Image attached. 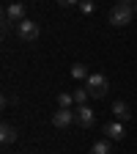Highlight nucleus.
I'll use <instances>...</instances> for the list:
<instances>
[{"label":"nucleus","instance_id":"1","mask_svg":"<svg viewBox=\"0 0 137 154\" xmlns=\"http://www.w3.org/2000/svg\"><path fill=\"white\" fill-rule=\"evenodd\" d=\"M134 17H137L134 14V6H129V3H115L110 8V25L112 28H124V25L132 22Z\"/></svg>","mask_w":137,"mask_h":154},{"label":"nucleus","instance_id":"2","mask_svg":"<svg viewBox=\"0 0 137 154\" xmlns=\"http://www.w3.org/2000/svg\"><path fill=\"white\" fill-rule=\"evenodd\" d=\"M85 88L91 94V99H104L107 91H110V80L104 74H91L88 80H85Z\"/></svg>","mask_w":137,"mask_h":154},{"label":"nucleus","instance_id":"3","mask_svg":"<svg viewBox=\"0 0 137 154\" xmlns=\"http://www.w3.org/2000/svg\"><path fill=\"white\" fill-rule=\"evenodd\" d=\"M38 33H41V28H38L36 19H22V22L16 25V36H19V42H25V44L36 42Z\"/></svg>","mask_w":137,"mask_h":154},{"label":"nucleus","instance_id":"4","mask_svg":"<svg viewBox=\"0 0 137 154\" xmlns=\"http://www.w3.org/2000/svg\"><path fill=\"white\" fill-rule=\"evenodd\" d=\"M74 124H77V127H82V129H91V127L96 124L93 110H91L88 105H77V107H74Z\"/></svg>","mask_w":137,"mask_h":154},{"label":"nucleus","instance_id":"5","mask_svg":"<svg viewBox=\"0 0 137 154\" xmlns=\"http://www.w3.org/2000/svg\"><path fill=\"white\" fill-rule=\"evenodd\" d=\"M3 19H6L8 25H19L22 19H28V17H25V6H22V3H8L6 11H3Z\"/></svg>","mask_w":137,"mask_h":154},{"label":"nucleus","instance_id":"6","mask_svg":"<svg viewBox=\"0 0 137 154\" xmlns=\"http://www.w3.org/2000/svg\"><path fill=\"white\" fill-rule=\"evenodd\" d=\"M52 124H55L58 129H69V127L74 124V107H71V110L58 107V110L52 113Z\"/></svg>","mask_w":137,"mask_h":154},{"label":"nucleus","instance_id":"7","mask_svg":"<svg viewBox=\"0 0 137 154\" xmlns=\"http://www.w3.org/2000/svg\"><path fill=\"white\" fill-rule=\"evenodd\" d=\"M102 132H104L107 140H124V138H126V127H124L121 121H107Z\"/></svg>","mask_w":137,"mask_h":154},{"label":"nucleus","instance_id":"8","mask_svg":"<svg viewBox=\"0 0 137 154\" xmlns=\"http://www.w3.org/2000/svg\"><path fill=\"white\" fill-rule=\"evenodd\" d=\"M16 138H19V129H16L14 124H8V121H3V124H0V140H3V146L16 143Z\"/></svg>","mask_w":137,"mask_h":154},{"label":"nucleus","instance_id":"9","mask_svg":"<svg viewBox=\"0 0 137 154\" xmlns=\"http://www.w3.org/2000/svg\"><path fill=\"white\" fill-rule=\"evenodd\" d=\"M110 110H112V116H115V121H121V124L132 119L129 105H126V102H121V99H118V102H112V107H110Z\"/></svg>","mask_w":137,"mask_h":154},{"label":"nucleus","instance_id":"10","mask_svg":"<svg viewBox=\"0 0 137 154\" xmlns=\"http://www.w3.org/2000/svg\"><path fill=\"white\" fill-rule=\"evenodd\" d=\"M91 154H112V143L104 138V140H96L91 146Z\"/></svg>","mask_w":137,"mask_h":154},{"label":"nucleus","instance_id":"11","mask_svg":"<svg viewBox=\"0 0 137 154\" xmlns=\"http://www.w3.org/2000/svg\"><path fill=\"white\" fill-rule=\"evenodd\" d=\"M71 77H74V80H88L91 72H88L85 63H74V66H71Z\"/></svg>","mask_w":137,"mask_h":154},{"label":"nucleus","instance_id":"12","mask_svg":"<svg viewBox=\"0 0 137 154\" xmlns=\"http://www.w3.org/2000/svg\"><path fill=\"white\" fill-rule=\"evenodd\" d=\"M58 107H63V110L77 107V105H74V96H71V94H66V91H61V94H58Z\"/></svg>","mask_w":137,"mask_h":154},{"label":"nucleus","instance_id":"13","mask_svg":"<svg viewBox=\"0 0 137 154\" xmlns=\"http://www.w3.org/2000/svg\"><path fill=\"white\" fill-rule=\"evenodd\" d=\"M71 96H74V105H85V102L91 99V94H88V88H77V91H74Z\"/></svg>","mask_w":137,"mask_h":154},{"label":"nucleus","instance_id":"14","mask_svg":"<svg viewBox=\"0 0 137 154\" xmlns=\"http://www.w3.org/2000/svg\"><path fill=\"white\" fill-rule=\"evenodd\" d=\"M93 8H96L93 0H82V3H80V11H82V14H93Z\"/></svg>","mask_w":137,"mask_h":154},{"label":"nucleus","instance_id":"15","mask_svg":"<svg viewBox=\"0 0 137 154\" xmlns=\"http://www.w3.org/2000/svg\"><path fill=\"white\" fill-rule=\"evenodd\" d=\"M58 3H61V6H66V8H71V6H80L82 0H58Z\"/></svg>","mask_w":137,"mask_h":154},{"label":"nucleus","instance_id":"16","mask_svg":"<svg viewBox=\"0 0 137 154\" xmlns=\"http://www.w3.org/2000/svg\"><path fill=\"white\" fill-rule=\"evenodd\" d=\"M3 105H6V107H8V105H16V96H11V94H6V96H3Z\"/></svg>","mask_w":137,"mask_h":154},{"label":"nucleus","instance_id":"17","mask_svg":"<svg viewBox=\"0 0 137 154\" xmlns=\"http://www.w3.org/2000/svg\"><path fill=\"white\" fill-rule=\"evenodd\" d=\"M118 3H129V6H134V3H137V0H118Z\"/></svg>","mask_w":137,"mask_h":154},{"label":"nucleus","instance_id":"18","mask_svg":"<svg viewBox=\"0 0 137 154\" xmlns=\"http://www.w3.org/2000/svg\"><path fill=\"white\" fill-rule=\"evenodd\" d=\"M134 14H137V3H134Z\"/></svg>","mask_w":137,"mask_h":154},{"label":"nucleus","instance_id":"19","mask_svg":"<svg viewBox=\"0 0 137 154\" xmlns=\"http://www.w3.org/2000/svg\"><path fill=\"white\" fill-rule=\"evenodd\" d=\"M30 154H38V151H30Z\"/></svg>","mask_w":137,"mask_h":154}]
</instances>
